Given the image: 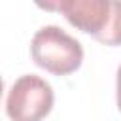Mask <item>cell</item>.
Instances as JSON below:
<instances>
[{"label":"cell","mask_w":121,"mask_h":121,"mask_svg":"<svg viewBox=\"0 0 121 121\" xmlns=\"http://www.w3.org/2000/svg\"><path fill=\"white\" fill-rule=\"evenodd\" d=\"M95 38L106 45H119L121 43V2H112L110 21H108L106 28Z\"/></svg>","instance_id":"obj_4"},{"label":"cell","mask_w":121,"mask_h":121,"mask_svg":"<svg viewBox=\"0 0 121 121\" xmlns=\"http://www.w3.org/2000/svg\"><path fill=\"white\" fill-rule=\"evenodd\" d=\"M30 53L40 68H45L57 76L72 74L83 60L81 43L57 25H45L36 30L30 43Z\"/></svg>","instance_id":"obj_1"},{"label":"cell","mask_w":121,"mask_h":121,"mask_svg":"<svg viewBox=\"0 0 121 121\" xmlns=\"http://www.w3.org/2000/svg\"><path fill=\"white\" fill-rule=\"evenodd\" d=\"M38 6L60 11L70 25L93 36H98L106 28L112 11L110 0H57L45 4L40 2Z\"/></svg>","instance_id":"obj_3"},{"label":"cell","mask_w":121,"mask_h":121,"mask_svg":"<svg viewBox=\"0 0 121 121\" xmlns=\"http://www.w3.org/2000/svg\"><path fill=\"white\" fill-rule=\"evenodd\" d=\"M117 106H119V110H121V64H119V68H117Z\"/></svg>","instance_id":"obj_5"},{"label":"cell","mask_w":121,"mask_h":121,"mask_svg":"<svg viewBox=\"0 0 121 121\" xmlns=\"http://www.w3.org/2000/svg\"><path fill=\"white\" fill-rule=\"evenodd\" d=\"M51 85L36 76L25 74L13 81L6 96V113L13 121H42L53 108Z\"/></svg>","instance_id":"obj_2"}]
</instances>
